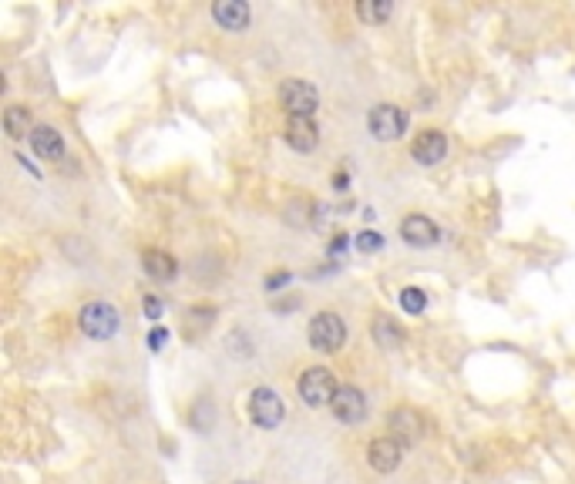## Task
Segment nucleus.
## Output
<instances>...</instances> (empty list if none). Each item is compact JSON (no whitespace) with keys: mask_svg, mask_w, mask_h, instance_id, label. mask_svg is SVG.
Instances as JSON below:
<instances>
[{"mask_svg":"<svg viewBox=\"0 0 575 484\" xmlns=\"http://www.w3.org/2000/svg\"><path fill=\"white\" fill-rule=\"evenodd\" d=\"M317 104H320V95L303 78H287V81L280 84V108L289 118H310L317 111Z\"/></svg>","mask_w":575,"mask_h":484,"instance_id":"obj_1","label":"nucleus"},{"mask_svg":"<svg viewBox=\"0 0 575 484\" xmlns=\"http://www.w3.org/2000/svg\"><path fill=\"white\" fill-rule=\"evenodd\" d=\"M78 327H81V334H88L91 340H108V336L119 334L121 317H119V310H115L111 303L98 300V303H88L85 310H81Z\"/></svg>","mask_w":575,"mask_h":484,"instance_id":"obj_2","label":"nucleus"},{"mask_svg":"<svg viewBox=\"0 0 575 484\" xmlns=\"http://www.w3.org/2000/svg\"><path fill=\"white\" fill-rule=\"evenodd\" d=\"M310 347L320 353H337L343 347V340H347V327H343V319L337 313H317V317L310 319Z\"/></svg>","mask_w":575,"mask_h":484,"instance_id":"obj_3","label":"nucleus"},{"mask_svg":"<svg viewBox=\"0 0 575 484\" xmlns=\"http://www.w3.org/2000/svg\"><path fill=\"white\" fill-rule=\"evenodd\" d=\"M283 414H287V407H283V397H280L276 390H270V387H256L253 394H249V418H253L256 427L272 431V427L283 424Z\"/></svg>","mask_w":575,"mask_h":484,"instance_id":"obj_4","label":"nucleus"},{"mask_svg":"<svg viewBox=\"0 0 575 484\" xmlns=\"http://www.w3.org/2000/svg\"><path fill=\"white\" fill-rule=\"evenodd\" d=\"M337 390H340L337 377L323 367H310L303 377H300V397H303V403H310V407H330L334 397H337Z\"/></svg>","mask_w":575,"mask_h":484,"instance_id":"obj_5","label":"nucleus"},{"mask_svg":"<svg viewBox=\"0 0 575 484\" xmlns=\"http://www.w3.org/2000/svg\"><path fill=\"white\" fill-rule=\"evenodd\" d=\"M367 128L380 142H397L407 132V111L397 108V104H377L367 115Z\"/></svg>","mask_w":575,"mask_h":484,"instance_id":"obj_6","label":"nucleus"},{"mask_svg":"<svg viewBox=\"0 0 575 484\" xmlns=\"http://www.w3.org/2000/svg\"><path fill=\"white\" fill-rule=\"evenodd\" d=\"M330 411H334V418L343 420V424H360V420L367 418V397H364L360 387L343 384L337 390L334 403H330Z\"/></svg>","mask_w":575,"mask_h":484,"instance_id":"obj_7","label":"nucleus"},{"mask_svg":"<svg viewBox=\"0 0 575 484\" xmlns=\"http://www.w3.org/2000/svg\"><path fill=\"white\" fill-rule=\"evenodd\" d=\"M387 427L394 431V441H404V444L421 441L424 431H427V424H424V418L414 411V407H397V411L387 418Z\"/></svg>","mask_w":575,"mask_h":484,"instance_id":"obj_8","label":"nucleus"},{"mask_svg":"<svg viewBox=\"0 0 575 484\" xmlns=\"http://www.w3.org/2000/svg\"><path fill=\"white\" fill-rule=\"evenodd\" d=\"M410 155H414V162H421V165H438L441 158L448 155V138L434 128H427L414 138V145H410Z\"/></svg>","mask_w":575,"mask_h":484,"instance_id":"obj_9","label":"nucleus"},{"mask_svg":"<svg viewBox=\"0 0 575 484\" xmlns=\"http://www.w3.org/2000/svg\"><path fill=\"white\" fill-rule=\"evenodd\" d=\"M367 461H371V468L380 471V474L397 471V465H401V441H394V437H377V441H371Z\"/></svg>","mask_w":575,"mask_h":484,"instance_id":"obj_10","label":"nucleus"},{"mask_svg":"<svg viewBox=\"0 0 575 484\" xmlns=\"http://www.w3.org/2000/svg\"><path fill=\"white\" fill-rule=\"evenodd\" d=\"M212 17H216V24L226 27V31H246L253 11H249L246 0H219V4L212 7Z\"/></svg>","mask_w":575,"mask_h":484,"instance_id":"obj_11","label":"nucleus"},{"mask_svg":"<svg viewBox=\"0 0 575 484\" xmlns=\"http://www.w3.org/2000/svg\"><path fill=\"white\" fill-rule=\"evenodd\" d=\"M401 235H404V242L410 246H418V250H427V246H434L438 242V226L431 222L427 216H407L401 222Z\"/></svg>","mask_w":575,"mask_h":484,"instance_id":"obj_12","label":"nucleus"},{"mask_svg":"<svg viewBox=\"0 0 575 484\" xmlns=\"http://www.w3.org/2000/svg\"><path fill=\"white\" fill-rule=\"evenodd\" d=\"M287 142L296 151H313L320 145V132L313 125V118H289L287 121Z\"/></svg>","mask_w":575,"mask_h":484,"instance_id":"obj_13","label":"nucleus"},{"mask_svg":"<svg viewBox=\"0 0 575 484\" xmlns=\"http://www.w3.org/2000/svg\"><path fill=\"white\" fill-rule=\"evenodd\" d=\"M31 149H34L41 158L54 162V158L65 155V138H61V132L51 128V125H34V132H31Z\"/></svg>","mask_w":575,"mask_h":484,"instance_id":"obj_14","label":"nucleus"},{"mask_svg":"<svg viewBox=\"0 0 575 484\" xmlns=\"http://www.w3.org/2000/svg\"><path fill=\"white\" fill-rule=\"evenodd\" d=\"M142 269H145L152 280H162V283H169V280H175V273H179V263L172 259L169 252L149 250L145 256H142Z\"/></svg>","mask_w":575,"mask_h":484,"instance_id":"obj_15","label":"nucleus"},{"mask_svg":"<svg viewBox=\"0 0 575 484\" xmlns=\"http://www.w3.org/2000/svg\"><path fill=\"white\" fill-rule=\"evenodd\" d=\"M4 132L11 134V138H24V134H31V111L27 108H20V104H11L7 111H4Z\"/></svg>","mask_w":575,"mask_h":484,"instance_id":"obj_16","label":"nucleus"},{"mask_svg":"<svg viewBox=\"0 0 575 484\" xmlns=\"http://www.w3.org/2000/svg\"><path fill=\"white\" fill-rule=\"evenodd\" d=\"M373 340L384 347V350H397L401 343H404V334L397 330V323H390L387 317H380V319H373Z\"/></svg>","mask_w":575,"mask_h":484,"instance_id":"obj_17","label":"nucleus"},{"mask_svg":"<svg viewBox=\"0 0 575 484\" xmlns=\"http://www.w3.org/2000/svg\"><path fill=\"white\" fill-rule=\"evenodd\" d=\"M356 14L364 17L367 24H380V20H387L394 14V7H390V0H360L356 4Z\"/></svg>","mask_w":575,"mask_h":484,"instance_id":"obj_18","label":"nucleus"},{"mask_svg":"<svg viewBox=\"0 0 575 484\" xmlns=\"http://www.w3.org/2000/svg\"><path fill=\"white\" fill-rule=\"evenodd\" d=\"M401 306H404V313H410V317L424 313V306H427L424 289H418V286H407V289H401Z\"/></svg>","mask_w":575,"mask_h":484,"instance_id":"obj_19","label":"nucleus"},{"mask_svg":"<svg viewBox=\"0 0 575 484\" xmlns=\"http://www.w3.org/2000/svg\"><path fill=\"white\" fill-rule=\"evenodd\" d=\"M356 250H360V252H380V250H384V235L371 233V229H367V233H360V235H356Z\"/></svg>","mask_w":575,"mask_h":484,"instance_id":"obj_20","label":"nucleus"},{"mask_svg":"<svg viewBox=\"0 0 575 484\" xmlns=\"http://www.w3.org/2000/svg\"><path fill=\"white\" fill-rule=\"evenodd\" d=\"M165 343H169V330H165V327H155L152 334H149V347H152V350H162Z\"/></svg>","mask_w":575,"mask_h":484,"instance_id":"obj_21","label":"nucleus"},{"mask_svg":"<svg viewBox=\"0 0 575 484\" xmlns=\"http://www.w3.org/2000/svg\"><path fill=\"white\" fill-rule=\"evenodd\" d=\"M162 310H165V306H162V300H158V296H145V317L162 319Z\"/></svg>","mask_w":575,"mask_h":484,"instance_id":"obj_22","label":"nucleus"},{"mask_svg":"<svg viewBox=\"0 0 575 484\" xmlns=\"http://www.w3.org/2000/svg\"><path fill=\"white\" fill-rule=\"evenodd\" d=\"M287 283H289V273L287 269H280V273H272L270 280H266V289L272 293V289H280V286H287Z\"/></svg>","mask_w":575,"mask_h":484,"instance_id":"obj_23","label":"nucleus"}]
</instances>
